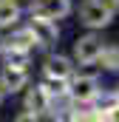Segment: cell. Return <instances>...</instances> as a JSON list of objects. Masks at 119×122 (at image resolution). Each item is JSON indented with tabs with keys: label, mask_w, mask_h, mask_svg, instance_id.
Segmentation results:
<instances>
[{
	"label": "cell",
	"mask_w": 119,
	"mask_h": 122,
	"mask_svg": "<svg viewBox=\"0 0 119 122\" xmlns=\"http://www.w3.org/2000/svg\"><path fill=\"white\" fill-rule=\"evenodd\" d=\"M17 119H20V122H37V119H40V114H34V111L26 108L23 114H17Z\"/></svg>",
	"instance_id": "5bb4252c"
},
{
	"label": "cell",
	"mask_w": 119,
	"mask_h": 122,
	"mask_svg": "<svg viewBox=\"0 0 119 122\" xmlns=\"http://www.w3.org/2000/svg\"><path fill=\"white\" fill-rule=\"evenodd\" d=\"M26 26H29V31L34 34V40H37V48H48V46H54V43L60 40L57 20H51V17H40V14H31Z\"/></svg>",
	"instance_id": "277c9868"
},
{
	"label": "cell",
	"mask_w": 119,
	"mask_h": 122,
	"mask_svg": "<svg viewBox=\"0 0 119 122\" xmlns=\"http://www.w3.org/2000/svg\"><path fill=\"white\" fill-rule=\"evenodd\" d=\"M3 97H6V94H3V88H0V102H3Z\"/></svg>",
	"instance_id": "ac0fdd59"
},
{
	"label": "cell",
	"mask_w": 119,
	"mask_h": 122,
	"mask_svg": "<svg viewBox=\"0 0 119 122\" xmlns=\"http://www.w3.org/2000/svg\"><path fill=\"white\" fill-rule=\"evenodd\" d=\"M102 48H105L102 37L91 29L88 34H82V37L74 40V62H77V65H96Z\"/></svg>",
	"instance_id": "3957f363"
},
{
	"label": "cell",
	"mask_w": 119,
	"mask_h": 122,
	"mask_svg": "<svg viewBox=\"0 0 119 122\" xmlns=\"http://www.w3.org/2000/svg\"><path fill=\"white\" fill-rule=\"evenodd\" d=\"M116 9L111 6V0H82L79 3V23L88 29H105L114 23Z\"/></svg>",
	"instance_id": "6da1fadb"
},
{
	"label": "cell",
	"mask_w": 119,
	"mask_h": 122,
	"mask_svg": "<svg viewBox=\"0 0 119 122\" xmlns=\"http://www.w3.org/2000/svg\"><path fill=\"white\" fill-rule=\"evenodd\" d=\"M26 108L34 111V114H40V117H43L45 111H51V97L45 94L43 85H34V88L26 91Z\"/></svg>",
	"instance_id": "30bf717a"
},
{
	"label": "cell",
	"mask_w": 119,
	"mask_h": 122,
	"mask_svg": "<svg viewBox=\"0 0 119 122\" xmlns=\"http://www.w3.org/2000/svg\"><path fill=\"white\" fill-rule=\"evenodd\" d=\"M43 74L71 80V77H74V60H71V57H62V54H51V57L45 60V65H43Z\"/></svg>",
	"instance_id": "ba28073f"
},
{
	"label": "cell",
	"mask_w": 119,
	"mask_h": 122,
	"mask_svg": "<svg viewBox=\"0 0 119 122\" xmlns=\"http://www.w3.org/2000/svg\"><path fill=\"white\" fill-rule=\"evenodd\" d=\"M20 20H23V6L17 0H0V31L14 29Z\"/></svg>",
	"instance_id": "9c48e42d"
},
{
	"label": "cell",
	"mask_w": 119,
	"mask_h": 122,
	"mask_svg": "<svg viewBox=\"0 0 119 122\" xmlns=\"http://www.w3.org/2000/svg\"><path fill=\"white\" fill-rule=\"evenodd\" d=\"M96 62H99L102 68H108V71H119V46H116V43H111V46H105Z\"/></svg>",
	"instance_id": "4fadbf2b"
},
{
	"label": "cell",
	"mask_w": 119,
	"mask_h": 122,
	"mask_svg": "<svg viewBox=\"0 0 119 122\" xmlns=\"http://www.w3.org/2000/svg\"><path fill=\"white\" fill-rule=\"evenodd\" d=\"M29 85V68H17V65H6L0 68V88L3 94H17Z\"/></svg>",
	"instance_id": "5b68a950"
},
{
	"label": "cell",
	"mask_w": 119,
	"mask_h": 122,
	"mask_svg": "<svg viewBox=\"0 0 119 122\" xmlns=\"http://www.w3.org/2000/svg\"><path fill=\"white\" fill-rule=\"evenodd\" d=\"M29 14H40V17L62 20V17L71 14V0H31Z\"/></svg>",
	"instance_id": "8992f818"
},
{
	"label": "cell",
	"mask_w": 119,
	"mask_h": 122,
	"mask_svg": "<svg viewBox=\"0 0 119 122\" xmlns=\"http://www.w3.org/2000/svg\"><path fill=\"white\" fill-rule=\"evenodd\" d=\"M114 94H116V99H119V85H116V88H114Z\"/></svg>",
	"instance_id": "e0dca14e"
},
{
	"label": "cell",
	"mask_w": 119,
	"mask_h": 122,
	"mask_svg": "<svg viewBox=\"0 0 119 122\" xmlns=\"http://www.w3.org/2000/svg\"><path fill=\"white\" fill-rule=\"evenodd\" d=\"M111 6H114V9H116V11H119V0H111Z\"/></svg>",
	"instance_id": "2e32d148"
},
{
	"label": "cell",
	"mask_w": 119,
	"mask_h": 122,
	"mask_svg": "<svg viewBox=\"0 0 119 122\" xmlns=\"http://www.w3.org/2000/svg\"><path fill=\"white\" fill-rule=\"evenodd\" d=\"M3 62H6V65H17V68H29L31 65V51L9 48V51H3Z\"/></svg>",
	"instance_id": "7c38bea8"
},
{
	"label": "cell",
	"mask_w": 119,
	"mask_h": 122,
	"mask_svg": "<svg viewBox=\"0 0 119 122\" xmlns=\"http://www.w3.org/2000/svg\"><path fill=\"white\" fill-rule=\"evenodd\" d=\"M105 119H111V122H119V105H116V108H111V111L105 114Z\"/></svg>",
	"instance_id": "9a60e30c"
},
{
	"label": "cell",
	"mask_w": 119,
	"mask_h": 122,
	"mask_svg": "<svg viewBox=\"0 0 119 122\" xmlns=\"http://www.w3.org/2000/svg\"><path fill=\"white\" fill-rule=\"evenodd\" d=\"M40 85H43L45 94L51 97V102H65V99H68V80H62V77H48V74H43Z\"/></svg>",
	"instance_id": "8fae6325"
},
{
	"label": "cell",
	"mask_w": 119,
	"mask_h": 122,
	"mask_svg": "<svg viewBox=\"0 0 119 122\" xmlns=\"http://www.w3.org/2000/svg\"><path fill=\"white\" fill-rule=\"evenodd\" d=\"M99 91L102 88H99V80L94 74H74L68 80V97L74 105H91Z\"/></svg>",
	"instance_id": "7a4b0ae2"
},
{
	"label": "cell",
	"mask_w": 119,
	"mask_h": 122,
	"mask_svg": "<svg viewBox=\"0 0 119 122\" xmlns=\"http://www.w3.org/2000/svg\"><path fill=\"white\" fill-rule=\"evenodd\" d=\"M9 48H23V51H34L37 48V40L29 31V26H23V29L14 26L9 37H0V51H9Z\"/></svg>",
	"instance_id": "52a82bcc"
}]
</instances>
